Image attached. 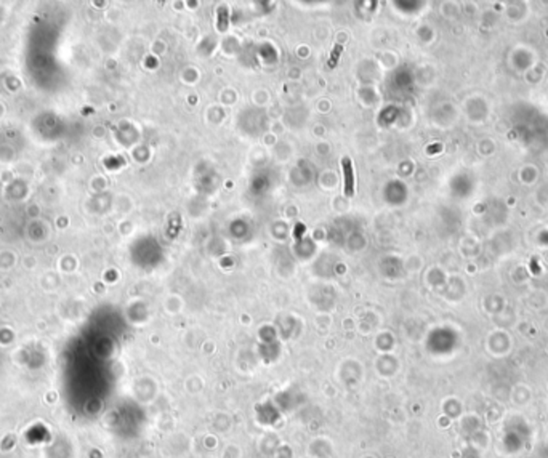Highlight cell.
I'll return each instance as SVG.
<instances>
[{"label": "cell", "mask_w": 548, "mask_h": 458, "mask_svg": "<svg viewBox=\"0 0 548 458\" xmlns=\"http://www.w3.org/2000/svg\"><path fill=\"white\" fill-rule=\"evenodd\" d=\"M342 167H343V175H345V196L353 197L354 196V169H353L351 159L343 157Z\"/></svg>", "instance_id": "cell-1"}, {"label": "cell", "mask_w": 548, "mask_h": 458, "mask_svg": "<svg viewBox=\"0 0 548 458\" xmlns=\"http://www.w3.org/2000/svg\"><path fill=\"white\" fill-rule=\"evenodd\" d=\"M343 50V47L342 45H335V48H334V51H332V56H330V63H329V66L330 67H335V65H337V60H338V56H340V51Z\"/></svg>", "instance_id": "cell-3"}, {"label": "cell", "mask_w": 548, "mask_h": 458, "mask_svg": "<svg viewBox=\"0 0 548 458\" xmlns=\"http://www.w3.org/2000/svg\"><path fill=\"white\" fill-rule=\"evenodd\" d=\"M228 29V8L220 7L218 10V31H226Z\"/></svg>", "instance_id": "cell-2"}]
</instances>
